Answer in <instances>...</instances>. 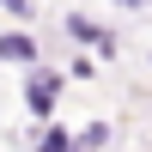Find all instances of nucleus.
Masks as SVG:
<instances>
[{
    "instance_id": "obj_1",
    "label": "nucleus",
    "mask_w": 152,
    "mask_h": 152,
    "mask_svg": "<svg viewBox=\"0 0 152 152\" xmlns=\"http://www.w3.org/2000/svg\"><path fill=\"white\" fill-rule=\"evenodd\" d=\"M0 55H6V61H24V55H31V37H0Z\"/></svg>"
},
{
    "instance_id": "obj_2",
    "label": "nucleus",
    "mask_w": 152,
    "mask_h": 152,
    "mask_svg": "<svg viewBox=\"0 0 152 152\" xmlns=\"http://www.w3.org/2000/svg\"><path fill=\"white\" fill-rule=\"evenodd\" d=\"M55 85H61V79H49V73H43V79L31 85V104H37V110H49V97H55Z\"/></svg>"
},
{
    "instance_id": "obj_3",
    "label": "nucleus",
    "mask_w": 152,
    "mask_h": 152,
    "mask_svg": "<svg viewBox=\"0 0 152 152\" xmlns=\"http://www.w3.org/2000/svg\"><path fill=\"white\" fill-rule=\"evenodd\" d=\"M43 152H67V140H61V134H49V140H43Z\"/></svg>"
}]
</instances>
